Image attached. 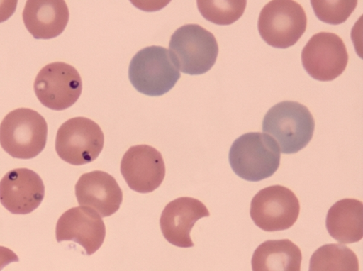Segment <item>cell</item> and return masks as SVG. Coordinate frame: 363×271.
<instances>
[{"label":"cell","instance_id":"1","mask_svg":"<svg viewBox=\"0 0 363 271\" xmlns=\"http://www.w3.org/2000/svg\"><path fill=\"white\" fill-rule=\"evenodd\" d=\"M280 149L267 133L249 132L238 137L229 150V163L240 178L259 182L271 177L280 164Z\"/></svg>","mask_w":363,"mask_h":271},{"label":"cell","instance_id":"2","mask_svg":"<svg viewBox=\"0 0 363 271\" xmlns=\"http://www.w3.org/2000/svg\"><path fill=\"white\" fill-rule=\"evenodd\" d=\"M315 121L308 109L293 101H283L271 107L262 121V131L277 143L280 152L293 154L311 140Z\"/></svg>","mask_w":363,"mask_h":271},{"label":"cell","instance_id":"3","mask_svg":"<svg viewBox=\"0 0 363 271\" xmlns=\"http://www.w3.org/2000/svg\"><path fill=\"white\" fill-rule=\"evenodd\" d=\"M47 136L48 125L45 118L31 109L13 110L0 124V144L15 158L36 157L44 149Z\"/></svg>","mask_w":363,"mask_h":271},{"label":"cell","instance_id":"4","mask_svg":"<svg viewBox=\"0 0 363 271\" xmlns=\"http://www.w3.org/2000/svg\"><path fill=\"white\" fill-rule=\"evenodd\" d=\"M168 50L182 72L199 75L207 72L215 64L218 45L210 31L198 24H186L172 35Z\"/></svg>","mask_w":363,"mask_h":271},{"label":"cell","instance_id":"5","mask_svg":"<svg viewBox=\"0 0 363 271\" xmlns=\"http://www.w3.org/2000/svg\"><path fill=\"white\" fill-rule=\"evenodd\" d=\"M180 76L169 50L162 46L143 48L133 56L128 68V77L134 88L151 96L168 92Z\"/></svg>","mask_w":363,"mask_h":271},{"label":"cell","instance_id":"6","mask_svg":"<svg viewBox=\"0 0 363 271\" xmlns=\"http://www.w3.org/2000/svg\"><path fill=\"white\" fill-rule=\"evenodd\" d=\"M304 9L292 0H274L261 10L257 28L261 38L269 45L287 48L301 38L306 29Z\"/></svg>","mask_w":363,"mask_h":271},{"label":"cell","instance_id":"7","mask_svg":"<svg viewBox=\"0 0 363 271\" xmlns=\"http://www.w3.org/2000/svg\"><path fill=\"white\" fill-rule=\"evenodd\" d=\"M104 143L103 131L94 121L84 117L72 118L59 128L55 150L64 161L82 165L95 160Z\"/></svg>","mask_w":363,"mask_h":271},{"label":"cell","instance_id":"8","mask_svg":"<svg viewBox=\"0 0 363 271\" xmlns=\"http://www.w3.org/2000/svg\"><path fill=\"white\" fill-rule=\"evenodd\" d=\"M300 211L299 201L289 188L273 185L259 190L252 198L250 217L264 231H283L291 227Z\"/></svg>","mask_w":363,"mask_h":271},{"label":"cell","instance_id":"9","mask_svg":"<svg viewBox=\"0 0 363 271\" xmlns=\"http://www.w3.org/2000/svg\"><path fill=\"white\" fill-rule=\"evenodd\" d=\"M82 82L78 71L72 65L55 62L48 64L38 73L34 91L40 102L56 111L65 110L79 99Z\"/></svg>","mask_w":363,"mask_h":271},{"label":"cell","instance_id":"10","mask_svg":"<svg viewBox=\"0 0 363 271\" xmlns=\"http://www.w3.org/2000/svg\"><path fill=\"white\" fill-rule=\"evenodd\" d=\"M348 53L337 34L320 32L313 35L301 52L302 65L313 79L328 82L340 76L348 62Z\"/></svg>","mask_w":363,"mask_h":271},{"label":"cell","instance_id":"11","mask_svg":"<svg viewBox=\"0 0 363 271\" xmlns=\"http://www.w3.org/2000/svg\"><path fill=\"white\" fill-rule=\"evenodd\" d=\"M121 172L128 186L139 193H150L158 188L165 176L161 153L148 145L131 146L121 162Z\"/></svg>","mask_w":363,"mask_h":271},{"label":"cell","instance_id":"12","mask_svg":"<svg viewBox=\"0 0 363 271\" xmlns=\"http://www.w3.org/2000/svg\"><path fill=\"white\" fill-rule=\"evenodd\" d=\"M55 236L57 242L72 240L81 245L91 255L101 246L106 236L105 224L94 210L77 206L64 212L59 218Z\"/></svg>","mask_w":363,"mask_h":271},{"label":"cell","instance_id":"13","mask_svg":"<svg viewBox=\"0 0 363 271\" xmlns=\"http://www.w3.org/2000/svg\"><path fill=\"white\" fill-rule=\"evenodd\" d=\"M44 195L42 179L28 168L10 170L0 181V201L14 214L31 213L40 206Z\"/></svg>","mask_w":363,"mask_h":271},{"label":"cell","instance_id":"14","mask_svg":"<svg viewBox=\"0 0 363 271\" xmlns=\"http://www.w3.org/2000/svg\"><path fill=\"white\" fill-rule=\"evenodd\" d=\"M210 216L206 206L199 199L182 197L166 205L162 212L160 225L165 239L180 248L194 245L190 232L194 223Z\"/></svg>","mask_w":363,"mask_h":271},{"label":"cell","instance_id":"15","mask_svg":"<svg viewBox=\"0 0 363 271\" xmlns=\"http://www.w3.org/2000/svg\"><path fill=\"white\" fill-rule=\"evenodd\" d=\"M75 195L81 206L89 207L101 217L116 213L123 201V192L115 178L95 170L83 174L75 185Z\"/></svg>","mask_w":363,"mask_h":271},{"label":"cell","instance_id":"16","mask_svg":"<svg viewBox=\"0 0 363 271\" xmlns=\"http://www.w3.org/2000/svg\"><path fill=\"white\" fill-rule=\"evenodd\" d=\"M69 13L62 0H28L23 11L24 25L36 39H50L65 30Z\"/></svg>","mask_w":363,"mask_h":271},{"label":"cell","instance_id":"17","mask_svg":"<svg viewBox=\"0 0 363 271\" xmlns=\"http://www.w3.org/2000/svg\"><path fill=\"white\" fill-rule=\"evenodd\" d=\"M325 226L328 233L341 243H352L363 237V204L355 199H343L328 210Z\"/></svg>","mask_w":363,"mask_h":271},{"label":"cell","instance_id":"18","mask_svg":"<svg viewBox=\"0 0 363 271\" xmlns=\"http://www.w3.org/2000/svg\"><path fill=\"white\" fill-rule=\"evenodd\" d=\"M300 248L289 239L269 240L254 251L252 271H301Z\"/></svg>","mask_w":363,"mask_h":271},{"label":"cell","instance_id":"19","mask_svg":"<svg viewBox=\"0 0 363 271\" xmlns=\"http://www.w3.org/2000/svg\"><path fill=\"white\" fill-rule=\"evenodd\" d=\"M358 258L350 248L341 244H325L311 255L308 271H359Z\"/></svg>","mask_w":363,"mask_h":271},{"label":"cell","instance_id":"20","mask_svg":"<svg viewBox=\"0 0 363 271\" xmlns=\"http://www.w3.org/2000/svg\"><path fill=\"white\" fill-rule=\"evenodd\" d=\"M246 1H198L204 18L217 25H230L243 14Z\"/></svg>","mask_w":363,"mask_h":271},{"label":"cell","instance_id":"21","mask_svg":"<svg viewBox=\"0 0 363 271\" xmlns=\"http://www.w3.org/2000/svg\"><path fill=\"white\" fill-rule=\"evenodd\" d=\"M317 18L326 23L338 25L344 23L354 11L357 1H311Z\"/></svg>","mask_w":363,"mask_h":271},{"label":"cell","instance_id":"22","mask_svg":"<svg viewBox=\"0 0 363 271\" xmlns=\"http://www.w3.org/2000/svg\"><path fill=\"white\" fill-rule=\"evenodd\" d=\"M18 1H0V23L6 21L15 12Z\"/></svg>","mask_w":363,"mask_h":271},{"label":"cell","instance_id":"23","mask_svg":"<svg viewBox=\"0 0 363 271\" xmlns=\"http://www.w3.org/2000/svg\"><path fill=\"white\" fill-rule=\"evenodd\" d=\"M16 254L6 247L0 246V271L9 264L18 262Z\"/></svg>","mask_w":363,"mask_h":271}]
</instances>
